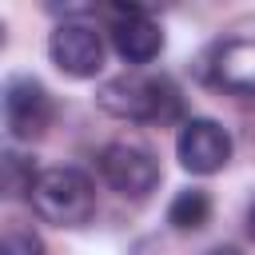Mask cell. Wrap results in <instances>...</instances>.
Masks as SVG:
<instances>
[{
    "mask_svg": "<svg viewBox=\"0 0 255 255\" xmlns=\"http://www.w3.org/2000/svg\"><path fill=\"white\" fill-rule=\"evenodd\" d=\"M96 104L128 124H175L183 116V96L167 76H139L124 72L100 84Z\"/></svg>",
    "mask_w": 255,
    "mask_h": 255,
    "instance_id": "1",
    "label": "cell"
},
{
    "mask_svg": "<svg viewBox=\"0 0 255 255\" xmlns=\"http://www.w3.org/2000/svg\"><path fill=\"white\" fill-rule=\"evenodd\" d=\"M32 211L56 227H84L96 215V187L80 167H48L32 187Z\"/></svg>",
    "mask_w": 255,
    "mask_h": 255,
    "instance_id": "2",
    "label": "cell"
},
{
    "mask_svg": "<svg viewBox=\"0 0 255 255\" xmlns=\"http://www.w3.org/2000/svg\"><path fill=\"white\" fill-rule=\"evenodd\" d=\"M100 175L124 199H147L159 187L163 167H159V159H155L151 147H143L135 139H112L100 151Z\"/></svg>",
    "mask_w": 255,
    "mask_h": 255,
    "instance_id": "3",
    "label": "cell"
},
{
    "mask_svg": "<svg viewBox=\"0 0 255 255\" xmlns=\"http://www.w3.org/2000/svg\"><path fill=\"white\" fill-rule=\"evenodd\" d=\"M0 108H4V131L8 139H20V143H32L48 131L52 124V96L48 88L36 80V76H8L4 80V96H0Z\"/></svg>",
    "mask_w": 255,
    "mask_h": 255,
    "instance_id": "4",
    "label": "cell"
},
{
    "mask_svg": "<svg viewBox=\"0 0 255 255\" xmlns=\"http://www.w3.org/2000/svg\"><path fill=\"white\" fill-rule=\"evenodd\" d=\"M175 155H179V167L183 171H191V175H215L231 159V135H227V128L219 120L191 116V120L179 124Z\"/></svg>",
    "mask_w": 255,
    "mask_h": 255,
    "instance_id": "5",
    "label": "cell"
},
{
    "mask_svg": "<svg viewBox=\"0 0 255 255\" xmlns=\"http://www.w3.org/2000/svg\"><path fill=\"white\" fill-rule=\"evenodd\" d=\"M48 56L52 64L72 76V80H92L100 68H104V40L92 24H80V20H64L52 40H48Z\"/></svg>",
    "mask_w": 255,
    "mask_h": 255,
    "instance_id": "6",
    "label": "cell"
},
{
    "mask_svg": "<svg viewBox=\"0 0 255 255\" xmlns=\"http://www.w3.org/2000/svg\"><path fill=\"white\" fill-rule=\"evenodd\" d=\"M116 24H112V48L124 64H151L163 52V28L135 4H116L112 8Z\"/></svg>",
    "mask_w": 255,
    "mask_h": 255,
    "instance_id": "7",
    "label": "cell"
},
{
    "mask_svg": "<svg viewBox=\"0 0 255 255\" xmlns=\"http://www.w3.org/2000/svg\"><path fill=\"white\" fill-rule=\"evenodd\" d=\"M167 223L175 231H203L211 223V195L203 187H183L167 203Z\"/></svg>",
    "mask_w": 255,
    "mask_h": 255,
    "instance_id": "8",
    "label": "cell"
},
{
    "mask_svg": "<svg viewBox=\"0 0 255 255\" xmlns=\"http://www.w3.org/2000/svg\"><path fill=\"white\" fill-rule=\"evenodd\" d=\"M36 179H40V171L32 167V159H24V155H16V151H4V159H0V187H4L8 199L32 195Z\"/></svg>",
    "mask_w": 255,
    "mask_h": 255,
    "instance_id": "9",
    "label": "cell"
},
{
    "mask_svg": "<svg viewBox=\"0 0 255 255\" xmlns=\"http://www.w3.org/2000/svg\"><path fill=\"white\" fill-rule=\"evenodd\" d=\"M0 255H48V247L28 223H8L0 239Z\"/></svg>",
    "mask_w": 255,
    "mask_h": 255,
    "instance_id": "10",
    "label": "cell"
},
{
    "mask_svg": "<svg viewBox=\"0 0 255 255\" xmlns=\"http://www.w3.org/2000/svg\"><path fill=\"white\" fill-rule=\"evenodd\" d=\"M247 235H251V239H255V203H251V207H247Z\"/></svg>",
    "mask_w": 255,
    "mask_h": 255,
    "instance_id": "11",
    "label": "cell"
}]
</instances>
